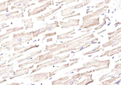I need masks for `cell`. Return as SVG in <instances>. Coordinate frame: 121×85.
I'll list each match as a JSON object with an SVG mask.
<instances>
[{"instance_id": "cell-16", "label": "cell", "mask_w": 121, "mask_h": 85, "mask_svg": "<svg viewBox=\"0 0 121 85\" xmlns=\"http://www.w3.org/2000/svg\"><path fill=\"white\" fill-rule=\"evenodd\" d=\"M24 27H15V28H13L8 29L6 30V32L2 35H0V43L2 42L4 40H5L6 38H9V35L11 33L15 32H18L21 31L22 30H24Z\"/></svg>"}, {"instance_id": "cell-8", "label": "cell", "mask_w": 121, "mask_h": 85, "mask_svg": "<svg viewBox=\"0 0 121 85\" xmlns=\"http://www.w3.org/2000/svg\"><path fill=\"white\" fill-rule=\"evenodd\" d=\"M89 74H90L89 71H85L83 73H78L73 76H71V78H69V80L65 81L62 85H73L74 84H78V82H79V81L81 78H82L83 77L86 78L89 76Z\"/></svg>"}, {"instance_id": "cell-15", "label": "cell", "mask_w": 121, "mask_h": 85, "mask_svg": "<svg viewBox=\"0 0 121 85\" xmlns=\"http://www.w3.org/2000/svg\"><path fill=\"white\" fill-rule=\"evenodd\" d=\"M121 34H118L116 37L112 38L111 40H109L107 42L103 44V50H104V48L107 47H114L118 44H121Z\"/></svg>"}, {"instance_id": "cell-31", "label": "cell", "mask_w": 121, "mask_h": 85, "mask_svg": "<svg viewBox=\"0 0 121 85\" xmlns=\"http://www.w3.org/2000/svg\"><path fill=\"white\" fill-rule=\"evenodd\" d=\"M100 45H98V46H96L95 48L92 49L91 50H90V51H89V52H85V53H84V54H83V56L90 55V54H93V53H96V52H99V51H100Z\"/></svg>"}, {"instance_id": "cell-5", "label": "cell", "mask_w": 121, "mask_h": 85, "mask_svg": "<svg viewBox=\"0 0 121 85\" xmlns=\"http://www.w3.org/2000/svg\"><path fill=\"white\" fill-rule=\"evenodd\" d=\"M55 56H56V54H50L49 52H46L44 54H40V55H39L36 58L30 60L29 61H26V63L19 64L18 67L21 68V67L26 66V65H30V64H33V65H34L35 64H40V63H43L44 60L53 59Z\"/></svg>"}, {"instance_id": "cell-6", "label": "cell", "mask_w": 121, "mask_h": 85, "mask_svg": "<svg viewBox=\"0 0 121 85\" xmlns=\"http://www.w3.org/2000/svg\"><path fill=\"white\" fill-rule=\"evenodd\" d=\"M39 46V44H33V45H30L28 46H24V47H14V50H15V53L13 54V57L10 58L9 59V60H8V63H10L11 61L14 60L15 59L19 57L22 56H24L23 54L26 52L29 49H31L33 48H36Z\"/></svg>"}, {"instance_id": "cell-3", "label": "cell", "mask_w": 121, "mask_h": 85, "mask_svg": "<svg viewBox=\"0 0 121 85\" xmlns=\"http://www.w3.org/2000/svg\"><path fill=\"white\" fill-rule=\"evenodd\" d=\"M111 63V60H98L95 58H93L92 60L90 62L86 63L81 67L78 68V69H74L73 70L71 71V72H69L68 74H71L74 71H80L85 69H90L91 67H96L100 71L103 69H107L109 68V65Z\"/></svg>"}, {"instance_id": "cell-9", "label": "cell", "mask_w": 121, "mask_h": 85, "mask_svg": "<svg viewBox=\"0 0 121 85\" xmlns=\"http://www.w3.org/2000/svg\"><path fill=\"white\" fill-rule=\"evenodd\" d=\"M53 4H54V1H48L45 4H44L43 5H42L39 7H36L33 10H29L28 11V17L35 15H37V14L44 11L47 8H48L50 6H51Z\"/></svg>"}, {"instance_id": "cell-1", "label": "cell", "mask_w": 121, "mask_h": 85, "mask_svg": "<svg viewBox=\"0 0 121 85\" xmlns=\"http://www.w3.org/2000/svg\"><path fill=\"white\" fill-rule=\"evenodd\" d=\"M89 32H86L84 34H82L80 37L77 38H74L71 41H66L65 43H60V44H57L56 47H53L52 49H51L48 52H49L50 54H54L55 52L59 51L58 53L55 54L56 56V55L62 54L72 52V51H76L81 45H82L84 43L89 41H91V39L94 38L93 33H91L90 34L87 35Z\"/></svg>"}, {"instance_id": "cell-13", "label": "cell", "mask_w": 121, "mask_h": 85, "mask_svg": "<svg viewBox=\"0 0 121 85\" xmlns=\"http://www.w3.org/2000/svg\"><path fill=\"white\" fill-rule=\"evenodd\" d=\"M79 23H80L79 19H69L67 22H65L63 21H59V25L61 26L62 29L69 28L71 27H77V26H79Z\"/></svg>"}, {"instance_id": "cell-26", "label": "cell", "mask_w": 121, "mask_h": 85, "mask_svg": "<svg viewBox=\"0 0 121 85\" xmlns=\"http://www.w3.org/2000/svg\"><path fill=\"white\" fill-rule=\"evenodd\" d=\"M60 27V25H59V21H56L55 22L52 23H46V26H45V30L46 31H51L53 30H54L56 28H59Z\"/></svg>"}, {"instance_id": "cell-11", "label": "cell", "mask_w": 121, "mask_h": 85, "mask_svg": "<svg viewBox=\"0 0 121 85\" xmlns=\"http://www.w3.org/2000/svg\"><path fill=\"white\" fill-rule=\"evenodd\" d=\"M99 25H100V17H98L91 19L89 20H87L86 21L82 22V25L80 26L79 30H82V29L91 28L92 27L97 26H99Z\"/></svg>"}, {"instance_id": "cell-36", "label": "cell", "mask_w": 121, "mask_h": 85, "mask_svg": "<svg viewBox=\"0 0 121 85\" xmlns=\"http://www.w3.org/2000/svg\"><path fill=\"white\" fill-rule=\"evenodd\" d=\"M104 4H104V1H103V2H100V3H99V4H97L95 5V6L93 7V8H102V7L104 6Z\"/></svg>"}, {"instance_id": "cell-4", "label": "cell", "mask_w": 121, "mask_h": 85, "mask_svg": "<svg viewBox=\"0 0 121 85\" xmlns=\"http://www.w3.org/2000/svg\"><path fill=\"white\" fill-rule=\"evenodd\" d=\"M71 56V54H67V55H65L63 56H56L53 59L49 60H47L46 62L43 63H40L37 66V67L34 69L32 70V71L30 72V74H33L34 73L37 72L38 71L41 70L43 68H46L48 67L53 66L55 65H57V64H60V63H65L66 59L69 58Z\"/></svg>"}, {"instance_id": "cell-17", "label": "cell", "mask_w": 121, "mask_h": 85, "mask_svg": "<svg viewBox=\"0 0 121 85\" xmlns=\"http://www.w3.org/2000/svg\"><path fill=\"white\" fill-rule=\"evenodd\" d=\"M62 6H63V5H60V6H59L57 8H55V9L51 10H49V11H48L47 12H46L45 14H44V15H41V16L36 17H35V19H37V20H39V21H42V22H44V20H45V19H47V18H48V17L51 16L54 12H56L57 10L61 9V8H62Z\"/></svg>"}, {"instance_id": "cell-44", "label": "cell", "mask_w": 121, "mask_h": 85, "mask_svg": "<svg viewBox=\"0 0 121 85\" xmlns=\"http://www.w3.org/2000/svg\"><path fill=\"white\" fill-rule=\"evenodd\" d=\"M105 31H106V30H103V31H101V32H98V34H100L103 33V32H105Z\"/></svg>"}, {"instance_id": "cell-30", "label": "cell", "mask_w": 121, "mask_h": 85, "mask_svg": "<svg viewBox=\"0 0 121 85\" xmlns=\"http://www.w3.org/2000/svg\"><path fill=\"white\" fill-rule=\"evenodd\" d=\"M47 32V31H46V30H45L44 28H42L37 30H35V31L32 32V37H33V38L37 37H38L39 34H43V33H44V32Z\"/></svg>"}, {"instance_id": "cell-22", "label": "cell", "mask_w": 121, "mask_h": 85, "mask_svg": "<svg viewBox=\"0 0 121 85\" xmlns=\"http://www.w3.org/2000/svg\"><path fill=\"white\" fill-rule=\"evenodd\" d=\"M78 62V61H75V62H73V63H66L65 65H62L61 67L58 68V69H56V70L52 71H49V77H50V78H52L53 76H55L56 74H57V72H58L59 71H61V70H62V69H65V68H67V67H69L73 66V65H74L75 64H76Z\"/></svg>"}, {"instance_id": "cell-28", "label": "cell", "mask_w": 121, "mask_h": 85, "mask_svg": "<svg viewBox=\"0 0 121 85\" xmlns=\"http://www.w3.org/2000/svg\"><path fill=\"white\" fill-rule=\"evenodd\" d=\"M120 78H121V74H119V76H117V77H112L107 80L102 81V82L100 84H101V85H111L112 83L116 82L117 80H119Z\"/></svg>"}, {"instance_id": "cell-37", "label": "cell", "mask_w": 121, "mask_h": 85, "mask_svg": "<svg viewBox=\"0 0 121 85\" xmlns=\"http://www.w3.org/2000/svg\"><path fill=\"white\" fill-rule=\"evenodd\" d=\"M80 13H78V14H75V15H71V16H68V17H63L62 20H65L66 19H71V17H78V16H80Z\"/></svg>"}, {"instance_id": "cell-27", "label": "cell", "mask_w": 121, "mask_h": 85, "mask_svg": "<svg viewBox=\"0 0 121 85\" xmlns=\"http://www.w3.org/2000/svg\"><path fill=\"white\" fill-rule=\"evenodd\" d=\"M22 22L24 23L25 25V30H27L28 29H31L33 28V25H34V22L32 19H23Z\"/></svg>"}, {"instance_id": "cell-24", "label": "cell", "mask_w": 121, "mask_h": 85, "mask_svg": "<svg viewBox=\"0 0 121 85\" xmlns=\"http://www.w3.org/2000/svg\"><path fill=\"white\" fill-rule=\"evenodd\" d=\"M95 81V80L93 79V75L91 74H90L87 78H86L84 80H83L81 82H79L76 85H89L91 84Z\"/></svg>"}, {"instance_id": "cell-48", "label": "cell", "mask_w": 121, "mask_h": 85, "mask_svg": "<svg viewBox=\"0 0 121 85\" xmlns=\"http://www.w3.org/2000/svg\"><path fill=\"white\" fill-rule=\"evenodd\" d=\"M4 58V56H2L0 57V61H1V60H2V59H3Z\"/></svg>"}, {"instance_id": "cell-49", "label": "cell", "mask_w": 121, "mask_h": 85, "mask_svg": "<svg viewBox=\"0 0 121 85\" xmlns=\"http://www.w3.org/2000/svg\"><path fill=\"white\" fill-rule=\"evenodd\" d=\"M101 85V84H98V85Z\"/></svg>"}, {"instance_id": "cell-21", "label": "cell", "mask_w": 121, "mask_h": 85, "mask_svg": "<svg viewBox=\"0 0 121 85\" xmlns=\"http://www.w3.org/2000/svg\"><path fill=\"white\" fill-rule=\"evenodd\" d=\"M75 34V28L71 30V31L64 33L62 34H59L57 36V40H64L66 38H73V36Z\"/></svg>"}, {"instance_id": "cell-23", "label": "cell", "mask_w": 121, "mask_h": 85, "mask_svg": "<svg viewBox=\"0 0 121 85\" xmlns=\"http://www.w3.org/2000/svg\"><path fill=\"white\" fill-rule=\"evenodd\" d=\"M13 64L8 65L6 67L4 68L3 69H0V77L6 76V75L13 73Z\"/></svg>"}, {"instance_id": "cell-32", "label": "cell", "mask_w": 121, "mask_h": 85, "mask_svg": "<svg viewBox=\"0 0 121 85\" xmlns=\"http://www.w3.org/2000/svg\"><path fill=\"white\" fill-rule=\"evenodd\" d=\"M6 11V12H9V6H7L6 1H4L2 3H0V12Z\"/></svg>"}, {"instance_id": "cell-12", "label": "cell", "mask_w": 121, "mask_h": 85, "mask_svg": "<svg viewBox=\"0 0 121 85\" xmlns=\"http://www.w3.org/2000/svg\"><path fill=\"white\" fill-rule=\"evenodd\" d=\"M28 78L30 79L31 82L37 83L42 80H46L50 77H49V72H43L36 74H31L30 76H28Z\"/></svg>"}, {"instance_id": "cell-47", "label": "cell", "mask_w": 121, "mask_h": 85, "mask_svg": "<svg viewBox=\"0 0 121 85\" xmlns=\"http://www.w3.org/2000/svg\"><path fill=\"white\" fill-rule=\"evenodd\" d=\"M57 18H58V17H53V18H51V20H53V19H57Z\"/></svg>"}, {"instance_id": "cell-43", "label": "cell", "mask_w": 121, "mask_h": 85, "mask_svg": "<svg viewBox=\"0 0 121 85\" xmlns=\"http://www.w3.org/2000/svg\"><path fill=\"white\" fill-rule=\"evenodd\" d=\"M6 82V79H4V80H1L0 81V84H1V83H3V82Z\"/></svg>"}, {"instance_id": "cell-42", "label": "cell", "mask_w": 121, "mask_h": 85, "mask_svg": "<svg viewBox=\"0 0 121 85\" xmlns=\"http://www.w3.org/2000/svg\"><path fill=\"white\" fill-rule=\"evenodd\" d=\"M9 26H10L9 25H6V26H5L1 27V28H0V32H1V30H2L3 29H4L5 28H8V27H9Z\"/></svg>"}, {"instance_id": "cell-19", "label": "cell", "mask_w": 121, "mask_h": 85, "mask_svg": "<svg viewBox=\"0 0 121 85\" xmlns=\"http://www.w3.org/2000/svg\"><path fill=\"white\" fill-rule=\"evenodd\" d=\"M121 45H119L118 47H116V48H113L111 50H108V51H106L104 53H103L102 55H100L99 57L102 58L104 56H112L113 55H116L117 54H119L121 52Z\"/></svg>"}, {"instance_id": "cell-45", "label": "cell", "mask_w": 121, "mask_h": 85, "mask_svg": "<svg viewBox=\"0 0 121 85\" xmlns=\"http://www.w3.org/2000/svg\"><path fill=\"white\" fill-rule=\"evenodd\" d=\"M53 41V38H48L47 40V42H50V41Z\"/></svg>"}, {"instance_id": "cell-25", "label": "cell", "mask_w": 121, "mask_h": 85, "mask_svg": "<svg viewBox=\"0 0 121 85\" xmlns=\"http://www.w3.org/2000/svg\"><path fill=\"white\" fill-rule=\"evenodd\" d=\"M70 78V76H66L65 77H62V78H60L58 79H57L56 80H53L51 82V85H62L63 83L66 81L67 80H69Z\"/></svg>"}, {"instance_id": "cell-46", "label": "cell", "mask_w": 121, "mask_h": 85, "mask_svg": "<svg viewBox=\"0 0 121 85\" xmlns=\"http://www.w3.org/2000/svg\"><path fill=\"white\" fill-rule=\"evenodd\" d=\"M121 22H118V23H116V24L114 25V26L116 27V26H118V25H121Z\"/></svg>"}, {"instance_id": "cell-2", "label": "cell", "mask_w": 121, "mask_h": 85, "mask_svg": "<svg viewBox=\"0 0 121 85\" xmlns=\"http://www.w3.org/2000/svg\"><path fill=\"white\" fill-rule=\"evenodd\" d=\"M33 40L32 37V32H22L14 34L13 35V39L11 41H7L3 44H1L0 47V52L1 50L6 49L7 51H10L13 47H17L18 45H21L22 43L29 42Z\"/></svg>"}, {"instance_id": "cell-38", "label": "cell", "mask_w": 121, "mask_h": 85, "mask_svg": "<svg viewBox=\"0 0 121 85\" xmlns=\"http://www.w3.org/2000/svg\"><path fill=\"white\" fill-rule=\"evenodd\" d=\"M24 17V13L22 12V13H19L17 15H15V17L17 18V19H19V18H21V17Z\"/></svg>"}, {"instance_id": "cell-20", "label": "cell", "mask_w": 121, "mask_h": 85, "mask_svg": "<svg viewBox=\"0 0 121 85\" xmlns=\"http://www.w3.org/2000/svg\"><path fill=\"white\" fill-rule=\"evenodd\" d=\"M42 50H37V51H35V52H31V53H30L28 55H27L25 57V58H22V59H19V60H17V63H18L19 64H21L22 62H24V61H25V60H29L30 59H31L32 58H33V57L36 56H39V55H40L42 53Z\"/></svg>"}, {"instance_id": "cell-14", "label": "cell", "mask_w": 121, "mask_h": 85, "mask_svg": "<svg viewBox=\"0 0 121 85\" xmlns=\"http://www.w3.org/2000/svg\"><path fill=\"white\" fill-rule=\"evenodd\" d=\"M33 66L29 67H26V68H23L21 69H18L16 70L15 71H13V73L11 74L13 75V77H9L10 80H13V78H15L17 77H19V76H23V75H26L29 73V71L33 68Z\"/></svg>"}, {"instance_id": "cell-33", "label": "cell", "mask_w": 121, "mask_h": 85, "mask_svg": "<svg viewBox=\"0 0 121 85\" xmlns=\"http://www.w3.org/2000/svg\"><path fill=\"white\" fill-rule=\"evenodd\" d=\"M107 17H104V19H103L104 21H103L101 24H100L98 27H96L95 28H94V31H97V30H100V29H101L103 28V26L106 24V19H107Z\"/></svg>"}, {"instance_id": "cell-18", "label": "cell", "mask_w": 121, "mask_h": 85, "mask_svg": "<svg viewBox=\"0 0 121 85\" xmlns=\"http://www.w3.org/2000/svg\"><path fill=\"white\" fill-rule=\"evenodd\" d=\"M98 41H99V38H97V37H95V38H93L91 41H87V42H86V43H84V44L82 45H81L80 47H79L76 51H75L73 53V54H74V53H77V52H80V51H82V49H84L85 48H86V47H90L92 44H95V43H100L99 42H98Z\"/></svg>"}, {"instance_id": "cell-29", "label": "cell", "mask_w": 121, "mask_h": 85, "mask_svg": "<svg viewBox=\"0 0 121 85\" xmlns=\"http://www.w3.org/2000/svg\"><path fill=\"white\" fill-rule=\"evenodd\" d=\"M121 28H118L116 30H115V31H113V32H109V33H107V35L109 36V37H108L109 40H111L112 38L116 37L118 34H121Z\"/></svg>"}, {"instance_id": "cell-34", "label": "cell", "mask_w": 121, "mask_h": 85, "mask_svg": "<svg viewBox=\"0 0 121 85\" xmlns=\"http://www.w3.org/2000/svg\"><path fill=\"white\" fill-rule=\"evenodd\" d=\"M75 1H75V0H70V1H68V0H64V1H57V2H56V4H62V3L69 4V3H73V2H75Z\"/></svg>"}, {"instance_id": "cell-39", "label": "cell", "mask_w": 121, "mask_h": 85, "mask_svg": "<svg viewBox=\"0 0 121 85\" xmlns=\"http://www.w3.org/2000/svg\"><path fill=\"white\" fill-rule=\"evenodd\" d=\"M6 61H4V63H1L0 64V69L1 68H5L6 66Z\"/></svg>"}, {"instance_id": "cell-41", "label": "cell", "mask_w": 121, "mask_h": 85, "mask_svg": "<svg viewBox=\"0 0 121 85\" xmlns=\"http://www.w3.org/2000/svg\"><path fill=\"white\" fill-rule=\"evenodd\" d=\"M21 84L20 83H18V82H13V83H11V84H8L6 85H20Z\"/></svg>"}, {"instance_id": "cell-40", "label": "cell", "mask_w": 121, "mask_h": 85, "mask_svg": "<svg viewBox=\"0 0 121 85\" xmlns=\"http://www.w3.org/2000/svg\"><path fill=\"white\" fill-rule=\"evenodd\" d=\"M80 60V58H73V59H70L69 61L71 63H73V62H75V61H78Z\"/></svg>"}, {"instance_id": "cell-10", "label": "cell", "mask_w": 121, "mask_h": 85, "mask_svg": "<svg viewBox=\"0 0 121 85\" xmlns=\"http://www.w3.org/2000/svg\"><path fill=\"white\" fill-rule=\"evenodd\" d=\"M31 0H20L17 1L14 3V5L11 6V10L14 9H20L22 11H24L27 8L35 5V3H33L32 4H28L29 2H30Z\"/></svg>"}, {"instance_id": "cell-7", "label": "cell", "mask_w": 121, "mask_h": 85, "mask_svg": "<svg viewBox=\"0 0 121 85\" xmlns=\"http://www.w3.org/2000/svg\"><path fill=\"white\" fill-rule=\"evenodd\" d=\"M109 8V6L107 5H104L103 7L98 8L95 11H93V10H90V11H87L86 13L88 15H85L82 17V22L86 21L87 20H89L91 19H93V18H96L98 17V16H100V15H102L103 12H104L105 11H107V9Z\"/></svg>"}, {"instance_id": "cell-35", "label": "cell", "mask_w": 121, "mask_h": 85, "mask_svg": "<svg viewBox=\"0 0 121 85\" xmlns=\"http://www.w3.org/2000/svg\"><path fill=\"white\" fill-rule=\"evenodd\" d=\"M57 32H51V33H47V34H45L44 35V38H47V37H53L54 35H56Z\"/></svg>"}]
</instances>
